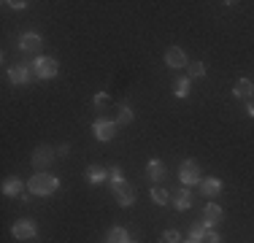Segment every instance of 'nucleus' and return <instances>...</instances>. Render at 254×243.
I'll return each instance as SVG.
<instances>
[{
	"mask_svg": "<svg viewBox=\"0 0 254 243\" xmlns=\"http://www.w3.org/2000/svg\"><path fill=\"white\" fill-rule=\"evenodd\" d=\"M60 186V181L54 179L52 173H35L33 179L27 181V189L30 194H38V197H44V194H54Z\"/></svg>",
	"mask_w": 254,
	"mask_h": 243,
	"instance_id": "f257e3e1",
	"label": "nucleus"
},
{
	"mask_svg": "<svg viewBox=\"0 0 254 243\" xmlns=\"http://www.w3.org/2000/svg\"><path fill=\"white\" fill-rule=\"evenodd\" d=\"M179 181L184 186H195V184H200V168H197V162H192V160H187V162H181V168H179Z\"/></svg>",
	"mask_w": 254,
	"mask_h": 243,
	"instance_id": "f03ea898",
	"label": "nucleus"
},
{
	"mask_svg": "<svg viewBox=\"0 0 254 243\" xmlns=\"http://www.w3.org/2000/svg\"><path fill=\"white\" fill-rule=\"evenodd\" d=\"M111 189L114 194H117V203L119 205H125V208H130L132 203H135V189H132L130 184L122 179V181H117V184H111Z\"/></svg>",
	"mask_w": 254,
	"mask_h": 243,
	"instance_id": "7ed1b4c3",
	"label": "nucleus"
},
{
	"mask_svg": "<svg viewBox=\"0 0 254 243\" xmlns=\"http://www.w3.org/2000/svg\"><path fill=\"white\" fill-rule=\"evenodd\" d=\"M33 68H35V76H38V78H54V76H57V70H60V65H57V60H54V57H38Z\"/></svg>",
	"mask_w": 254,
	"mask_h": 243,
	"instance_id": "20e7f679",
	"label": "nucleus"
},
{
	"mask_svg": "<svg viewBox=\"0 0 254 243\" xmlns=\"http://www.w3.org/2000/svg\"><path fill=\"white\" fill-rule=\"evenodd\" d=\"M52 160H54V149H49V146H38V149H35L33 165H35V170H38V173H41V168H49Z\"/></svg>",
	"mask_w": 254,
	"mask_h": 243,
	"instance_id": "39448f33",
	"label": "nucleus"
},
{
	"mask_svg": "<svg viewBox=\"0 0 254 243\" xmlns=\"http://www.w3.org/2000/svg\"><path fill=\"white\" fill-rule=\"evenodd\" d=\"M11 233H14V238H19V241H30V238H35V224L30 222V219H19V222L11 227Z\"/></svg>",
	"mask_w": 254,
	"mask_h": 243,
	"instance_id": "423d86ee",
	"label": "nucleus"
},
{
	"mask_svg": "<svg viewBox=\"0 0 254 243\" xmlns=\"http://www.w3.org/2000/svg\"><path fill=\"white\" fill-rule=\"evenodd\" d=\"M117 135V124L108 119H98L95 122V138L98 141H111V138Z\"/></svg>",
	"mask_w": 254,
	"mask_h": 243,
	"instance_id": "0eeeda50",
	"label": "nucleus"
},
{
	"mask_svg": "<svg viewBox=\"0 0 254 243\" xmlns=\"http://www.w3.org/2000/svg\"><path fill=\"white\" fill-rule=\"evenodd\" d=\"M165 65H168V68H184V65H187L184 52H181L179 46H171V49L165 52Z\"/></svg>",
	"mask_w": 254,
	"mask_h": 243,
	"instance_id": "6e6552de",
	"label": "nucleus"
},
{
	"mask_svg": "<svg viewBox=\"0 0 254 243\" xmlns=\"http://www.w3.org/2000/svg\"><path fill=\"white\" fill-rule=\"evenodd\" d=\"M200 192L205 194V197H216V194L222 192V181L214 179V176H211V179H203L200 181Z\"/></svg>",
	"mask_w": 254,
	"mask_h": 243,
	"instance_id": "1a4fd4ad",
	"label": "nucleus"
},
{
	"mask_svg": "<svg viewBox=\"0 0 254 243\" xmlns=\"http://www.w3.org/2000/svg\"><path fill=\"white\" fill-rule=\"evenodd\" d=\"M19 49H22V52H35V49H41V35L25 33V35L19 38Z\"/></svg>",
	"mask_w": 254,
	"mask_h": 243,
	"instance_id": "9d476101",
	"label": "nucleus"
},
{
	"mask_svg": "<svg viewBox=\"0 0 254 243\" xmlns=\"http://www.w3.org/2000/svg\"><path fill=\"white\" fill-rule=\"evenodd\" d=\"M219 219H222V208H219V205H214V203L205 205V211H203V224H205V227L216 224Z\"/></svg>",
	"mask_w": 254,
	"mask_h": 243,
	"instance_id": "9b49d317",
	"label": "nucleus"
},
{
	"mask_svg": "<svg viewBox=\"0 0 254 243\" xmlns=\"http://www.w3.org/2000/svg\"><path fill=\"white\" fill-rule=\"evenodd\" d=\"M173 205H176V211H187L192 205V194H190V189H179L176 194H173Z\"/></svg>",
	"mask_w": 254,
	"mask_h": 243,
	"instance_id": "f8f14e48",
	"label": "nucleus"
},
{
	"mask_svg": "<svg viewBox=\"0 0 254 243\" xmlns=\"http://www.w3.org/2000/svg\"><path fill=\"white\" fill-rule=\"evenodd\" d=\"M87 179H89V184L92 186H98V184H103V181L108 179V170H103V168H98V165H92L87 170Z\"/></svg>",
	"mask_w": 254,
	"mask_h": 243,
	"instance_id": "ddd939ff",
	"label": "nucleus"
},
{
	"mask_svg": "<svg viewBox=\"0 0 254 243\" xmlns=\"http://www.w3.org/2000/svg\"><path fill=\"white\" fill-rule=\"evenodd\" d=\"M252 92H254V87H252L249 78H241V81L235 84V97H241V100H249Z\"/></svg>",
	"mask_w": 254,
	"mask_h": 243,
	"instance_id": "4468645a",
	"label": "nucleus"
},
{
	"mask_svg": "<svg viewBox=\"0 0 254 243\" xmlns=\"http://www.w3.org/2000/svg\"><path fill=\"white\" fill-rule=\"evenodd\" d=\"M22 192V181L16 179V176H8V179L3 181V194H11V197H14V194H19Z\"/></svg>",
	"mask_w": 254,
	"mask_h": 243,
	"instance_id": "2eb2a0df",
	"label": "nucleus"
},
{
	"mask_svg": "<svg viewBox=\"0 0 254 243\" xmlns=\"http://www.w3.org/2000/svg\"><path fill=\"white\" fill-rule=\"evenodd\" d=\"M8 78H11L14 84H25L27 78H30V73H27L25 65H16V68H11V70H8Z\"/></svg>",
	"mask_w": 254,
	"mask_h": 243,
	"instance_id": "dca6fc26",
	"label": "nucleus"
},
{
	"mask_svg": "<svg viewBox=\"0 0 254 243\" xmlns=\"http://www.w3.org/2000/svg\"><path fill=\"white\" fill-rule=\"evenodd\" d=\"M108 243H130V235L122 227H111L108 230Z\"/></svg>",
	"mask_w": 254,
	"mask_h": 243,
	"instance_id": "f3484780",
	"label": "nucleus"
},
{
	"mask_svg": "<svg viewBox=\"0 0 254 243\" xmlns=\"http://www.w3.org/2000/svg\"><path fill=\"white\" fill-rule=\"evenodd\" d=\"M149 176H152V181L165 179V165H162L160 160H152V162H149Z\"/></svg>",
	"mask_w": 254,
	"mask_h": 243,
	"instance_id": "a211bd4d",
	"label": "nucleus"
},
{
	"mask_svg": "<svg viewBox=\"0 0 254 243\" xmlns=\"http://www.w3.org/2000/svg\"><path fill=\"white\" fill-rule=\"evenodd\" d=\"M152 200L157 205H168V200H171V192H165V189H160V186H154L152 189Z\"/></svg>",
	"mask_w": 254,
	"mask_h": 243,
	"instance_id": "6ab92c4d",
	"label": "nucleus"
},
{
	"mask_svg": "<svg viewBox=\"0 0 254 243\" xmlns=\"http://www.w3.org/2000/svg\"><path fill=\"white\" fill-rule=\"evenodd\" d=\"M160 243H181V235L176 230H165V233L160 235Z\"/></svg>",
	"mask_w": 254,
	"mask_h": 243,
	"instance_id": "aec40b11",
	"label": "nucleus"
},
{
	"mask_svg": "<svg viewBox=\"0 0 254 243\" xmlns=\"http://www.w3.org/2000/svg\"><path fill=\"white\" fill-rule=\"evenodd\" d=\"M190 95V78H179L176 81V97H187Z\"/></svg>",
	"mask_w": 254,
	"mask_h": 243,
	"instance_id": "412c9836",
	"label": "nucleus"
},
{
	"mask_svg": "<svg viewBox=\"0 0 254 243\" xmlns=\"http://www.w3.org/2000/svg\"><path fill=\"white\" fill-rule=\"evenodd\" d=\"M205 76V65L203 62H192L190 65V78H203Z\"/></svg>",
	"mask_w": 254,
	"mask_h": 243,
	"instance_id": "4be33fe9",
	"label": "nucleus"
},
{
	"mask_svg": "<svg viewBox=\"0 0 254 243\" xmlns=\"http://www.w3.org/2000/svg\"><path fill=\"white\" fill-rule=\"evenodd\" d=\"M190 235H192V238H197V241H203V238H205V224H203V222H197V224H192V230H190Z\"/></svg>",
	"mask_w": 254,
	"mask_h": 243,
	"instance_id": "5701e85b",
	"label": "nucleus"
},
{
	"mask_svg": "<svg viewBox=\"0 0 254 243\" xmlns=\"http://www.w3.org/2000/svg\"><path fill=\"white\" fill-rule=\"evenodd\" d=\"M130 122H132V111L127 106H122L119 108V124H130Z\"/></svg>",
	"mask_w": 254,
	"mask_h": 243,
	"instance_id": "b1692460",
	"label": "nucleus"
},
{
	"mask_svg": "<svg viewBox=\"0 0 254 243\" xmlns=\"http://www.w3.org/2000/svg\"><path fill=\"white\" fill-rule=\"evenodd\" d=\"M108 179H111V184H117V181H122V170H119L117 165L108 168Z\"/></svg>",
	"mask_w": 254,
	"mask_h": 243,
	"instance_id": "393cba45",
	"label": "nucleus"
},
{
	"mask_svg": "<svg viewBox=\"0 0 254 243\" xmlns=\"http://www.w3.org/2000/svg\"><path fill=\"white\" fill-rule=\"evenodd\" d=\"M203 243H222V238H219V235H216V233H205Z\"/></svg>",
	"mask_w": 254,
	"mask_h": 243,
	"instance_id": "a878e982",
	"label": "nucleus"
},
{
	"mask_svg": "<svg viewBox=\"0 0 254 243\" xmlns=\"http://www.w3.org/2000/svg\"><path fill=\"white\" fill-rule=\"evenodd\" d=\"M5 5H14V8H25L27 3H25V0H16V3H5Z\"/></svg>",
	"mask_w": 254,
	"mask_h": 243,
	"instance_id": "bb28decb",
	"label": "nucleus"
},
{
	"mask_svg": "<svg viewBox=\"0 0 254 243\" xmlns=\"http://www.w3.org/2000/svg\"><path fill=\"white\" fill-rule=\"evenodd\" d=\"M246 114H249V117L254 119V103H249V108H246Z\"/></svg>",
	"mask_w": 254,
	"mask_h": 243,
	"instance_id": "cd10ccee",
	"label": "nucleus"
},
{
	"mask_svg": "<svg viewBox=\"0 0 254 243\" xmlns=\"http://www.w3.org/2000/svg\"><path fill=\"white\" fill-rule=\"evenodd\" d=\"M184 243H203V241H197V238H192V235H190V238H187Z\"/></svg>",
	"mask_w": 254,
	"mask_h": 243,
	"instance_id": "c85d7f7f",
	"label": "nucleus"
}]
</instances>
